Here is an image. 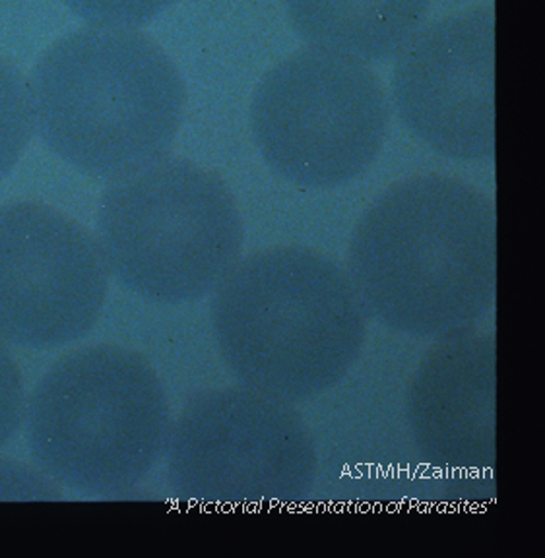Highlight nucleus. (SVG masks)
<instances>
[{"mask_svg":"<svg viewBox=\"0 0 545 558\" xmlns=\"http://www.w3.org/2000/svg\"><path fill=\"white\" fill-rule=\"evenodd\" d=\"M343 268L387 330L439 340L475 328L497 301L495 204L445 174L392 184L353 227Z\"/></svg>","mask_w":545,"mask_h":558,"instance_id":"f257e3e1","label":"nucleus"},{"mask_svg":"<svg viewBox=\"0 0 545 558\" xmlns=\"http://www.w3.org/2000/svg\"><path fill=\"white\" fill-rule=\"evenodd\" d=\"M210 296L229 375L291 405L342 383L367 341L370 316L348 271L308 246L246 254Z\"/></svg>","mask_w":545,"mask_h":558,"instance_id":"f03ea898","label":"nucleus"},{"mask_svg":"<svg viewBox=\"0 0 545 558\" xmlns=\"http://www.w3.org/2000/svg\"><path fill=\"white\" fill-rule=\"evenodd\" d=\"M39 140L86 177L117 181L169 156L185 113L175 64L129 27H86L45 52L29 80Z\"/></svg>","mask_w":545,"mask_h":558,"instance_id":"7ed1b4c3","label":"nucleus"},{"mask_svg":"<svg viewBox=\"0 0 545 558\" xmlns=\"http://www.w3.org/2000/svg\"><path fill=\"white\" fill-rule=\"evenodd\" d=\"M166 388L148 359L114 343L74 349L26 398L37 470L80 495L129 493L161 462L171 430Z\"/></svg>","mask_w":545,"mask_h":558,"instance_id":"20e7f679","label":"nucleus"},{"mask_svg":"<svg viewBox=\"0 0 545 558\" xmlns=\"http://www.w3.org/2000/svg\"><path fill=\"white\" fill-rule=\"evenodd\" d=\"M96 239L109 276L156 305L203 301L245 256V223L228 184L181 157L111 181Z\"/></svg>","mask_w":545,"mask_h":558,"instance_id":"39448f33","label":"nucleus"},{"mask_svg":"<svg viewBox=\"0 0 545 558\" xmlns=\"http://www.w3.org/2000/svg\"><path fill=\"white\" fill-rule=\"evenodd\" d=\"M164 458L186 505L298 506L317 487V446L298 408L239 384L186 401Z\"/></svg>","mask_w":545,"mask_h":558,"instance_id":"423d86ee","label":"nucleus"},{"mask_svg":"<svg viewBox=\"0 0 545 558\" xmlns=\"http://www.w3.org/2000/svg\"><path fill=\"white\" fill-rule=\"evenodd\" d=\"M390 107L363 62L307 49L274 66L251 101L264 163L303 191H328L370 171L385 148Z\"/></svg>","mask_w":545,"mask_h":558,"instance_id":"0eeeda50","label":"nucleus"},{"mask_svg":"<svg viewBox=\"0 0 545 558\" xmlns=\"http://www.w3.org/2000/svg\"><path fill=\"white\" fill-rule=\"evenodd\" d=\"M96 235L39 202L0 206V341L66 348L96 328L109 295Z\"/></svg>","mask_w":545,"mask_h":558,"instance_id":"6e6552de","label":"nucleus"},{"mask_svg":"<svg viewBox=\"0 0 545 558\" xmlns=\"http://www.w3.org/2000/svg\"><path fill=\"white\" fill-rule=\"evenodd\" d=\"M495 17L468 10L420 29L398 54L392 101L405 129L437 156H495Z\"/></svg>","mask_w":545,"mask_h":558,"instance_id":"1a4fd4ad","label":"nucleus"},{"mask_svg":"<svg viewBox=\"0 0 545 558\" xmlns=\"http://www.w3.org/2000/svg\"><path fill=\"white\" fill-rule=\"evenodd\" d=\"M433 341L405 396L412 442L433 470L487 477L497 450L495 336L470 328Z\"/></svg>","mask_w":545,"mask_h":558,"instance_id":"9d476101","label":"nucleus"},{"mask_svg":"<svg viewBox=\"0 0 545 558\" xmlns=\"http://www.w3.org/2000/svg\"><path fill=\"white\" fill-rule=\"evenodd\" d=\"M305 44L355 61L398 57L427 17L429 0H283Z\"/></svg>","mask_w":545,"mask_h":558,"instance_id":"9b49d317","label":"nucleus"},{"mask_svg":"<svg viewBox=\"0 0 545 558\" xmlns=\"http://www.w3.org/2000/svg\"><path fill=\"white\" fill-rule=\"evenodd\" d=\"M34 107L26 78L0 59V179L16 167L34 136Z\"/></svg>","mask_w":545,"mask_h":558,"instance_id":"f8f14e48","label":"nucleus"},{"mask_svg":"<svg viewBox=\"0 0 545 558\" xmlns=\"http://www.w3.org/2000/svg\"><path fill=\"white\" fill-rule=\"evenodd\" d=\"M175 0H64V4L94 26L141 27Z\"/></svg>","mask_w":545,"mask_h":558,"instance_id":"ddd939ff","label":"nucleus"},{"mask_svg":"<svg viewBox=\"0 0 545 558\" xmlns=\"http://www.w3.org/2000/svg\"><path fill=\"white\" fill-rule=\"evenodd\" d=\"M26 388L19 363L0 341V450L19 433L26 410Z\"/></svg>","mask_w":545,"mask_h":558,"instance_id":"4468645a","label":"nucleus"},{"mask_svg":"<svg viewBox=\"0 0 545 558\" xmlns=\"http://www.w3.org/2000/svg\"><path fill=\"white\" fill-rule=\"evenodd\" d=\"M61 490L37 468L0 458V500H59Z\"/></svg>","mask_w":545,"mask_h":558,"instance_id":"2eb2a0df","label":"nucleus"}]
</instances>
